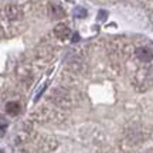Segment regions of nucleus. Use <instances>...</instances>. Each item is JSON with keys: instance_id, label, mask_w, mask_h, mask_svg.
Returning <instances> with one entry per match:
<instances>
[{"instance_id": "1", "label": "nucleus", "mask_w": 153, "mask_h": 153, "mask_svg": "<svg viewBox=\"0 0 153 153\" xmlns=\"http://www.w3.org/2000/svg\"><path fill=\"white\" fill-rule=\"evenodd\" d=\"M54 34H55V37L60 38V40H67V38L71 36V30L67 27L65 24H58L54 28Z\"/></svg>"}, {"instance_id": "2", "label": "nucleus", "mask_w": 153, "mask_h": 153, "mask_svg": "<svg viewBox=\"0 0 153 153\" xmlns=\"http://www.w3.org/2000/svg\"><path fill=\"white\" fill-rule=\"evenodd\" d=\"M136 57L142 62H150L153 60V53L149 48H145V47H140V48L136 50Z\"/></svg>"}, {"instance_id": "3", "label": "nucleus", "mask_w": 153, "mask_h": 153, "mask_svg": "<svg viewBox=\"0 0 153 153\" xmlns=\"http://www.w3.org/2000/svg\"><path fill=\"white\" fill-rule=\"evenodd\" d=\"M6 112H7L9 115H11V116L19 115V112H20V104L16 102V101L7 102V105H6Z\"/></svg>"}, {"instance_id": "4", "label": "nucleus", "mask_w": 153, "mask_h": 153, "mask_svg": "<svg viewBox=\"0 0 153 153\" xmlns=\"http://www.w3.org/2000/svg\"><path fill=\"white\" fill-rule=\"evenodd\" d=\"M50 13H51V16L54 17V19H61V17L64 16V10L61 9L60 6H55V4L50 6Z\"/></svg>"}, {"instance_id": "5", "label": "nucleus", "mask_w": 153, "mask_h": 153, "mask_svg": "<svg viewBox=\"0 0 153 153\" xmlns=\"http://www.w3.org/2000/svg\"><path fill=\"white\" fill-rule=\"evenodd\" d=\"M6 13H7V17L9 19H11V20H16V19H19V9L17 7H14V6H9V7H6Z\"/></svg>"}, {"instance_id": "6", "label": "nucleus", "mask_w": 153, "mask_h": 153, "mask_svg": "<svg viewBox=\"0 0 153 153\" xmlns=\"http://www.w3.org/2000/svg\"><path fill=\"white\" fill-rule=\"evenodd\" d=\"M74 16L78 17V19H84V17L87 16V10L84 7H75L74 9Z\"/></svg>"}, {"instance_id": "7", "label": "nucleus", "mask_w": 153, "mask_h": 153, "mask_svg": "<svg viewBox=\"0 0 153 153\" xmlns=\"http://www.w3.org/2000/svg\"><path fill=\"white\" fill-rule=\"evenodd\" d=\"M105 19H106V11L101 10L98 13V20H99V22H105Z\"/></svg>"}, {"instance_id": "8", "label": "nucleus", "mask_w": 153, "mask_h": 153, "mask_svg": "<svg viewBox=\"0 0 153 153\" xmlns=\"http://www.w3.org/2000/svg\"><path fill=\"white\" fill-rule=\"evenodd\" d=\"M1 153H4V152H3V150H1Z\"/></svg>"}]
</instances>
